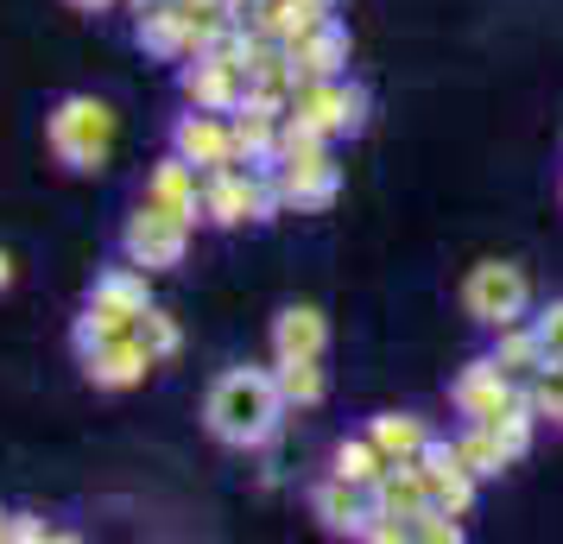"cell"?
Returning a JSON list of instances; mask_svg holds the SVG:
<instances>
[{
    "label": "cell",
    "instance_id": "1",
    "mask_svg": "<svg viewBox=\"0 0 563 544\" xmlns=\"http://www.w3.org/2000/svg\"><path fill=\"white\" fill-rule=\"evenodd\" d=\"M285 392L273 380V367H229L203 399V431L229 449H266L285 424Z\"/></svg>",
    "mask_w": 563,
    "mask_h": 544
},
{
    "label": "cell",
    "instance_id": "2",
    "mask_svg": "<svg viewBox=\"0 0 563 544\" xmlns=\"http://www.w3.org/2000/svg\"><path fill=\"white\" fill-rule=\"evenodd\" d=\"M279 178L273 165H222V171H203V222L216 229H241V222H273L279 215Z\"/></svg>",
    "mask_w": 563,
    "mask_h": 544
},
{
    "label": "cell",
    "instance_id": "3",
    "mask_svg": "<svg viewBox=\"0 0 563 544\" xmlns=\"http://www.w3.org/2000/svg\"><path fill=\"white\" fill-rule=\"evenodd\" d=\"M45 140H52L64 171H102L108 153H114V108L96 102V96H70V102L52 108Z\"/></svg>",
    "mask_w": 563,
    "mask_h": 544
},
{
    "label": "cell",
    "instance_id": "4",
    "mask_svg": "<svg viewBox=\"0 0 563 544\" xmlns=\"http://www.w3.org/2000/svg\"><path fill=\"white\" fill-rule=\"evenodd\" d=\"M285 121L291 127L317 133V140H342V133L367 127V89L349 77H305L285 102Z\"/></svg>",
    "mask_w": 563,
    "mask_h": 544
},
{
    "label": "cell",
    "instance_id": "5",
    "mask_svg": "<svg viewBox=\"0 0 563 544\" xmlns=\"http://www.w3.org/2000/svg\"><path fill=\"white\" fill-rule=\"evenodd\" d=\"M462 317H475L482 330L532 317V279H526V266H512V259L468 266V279H462Z\"/></svg>",
    "mask_w": 563,
    "mask_h": 544
},
{
    "label": "cell",
    "instance_id": "6",
    "mask_svg": "<svg viewBox=\"0 0 563 544\" xmlns=\"http://www.w3.org/2000/svg\"><path fill=\"white\" fill-rule=\"evenodd\" d=\"M190 229H197V222H184L172 209L140 203L128 215V229H121V254H128L140 273H172V266H184V254H190Z\"/></svg>",
    "mask_w": 563,
    "mask_h": 544
},
{
    "label": "cell",
    "instance_id": "7",
    "mask_svg": "<svg viewBox=\"0 0 563 544\" xmlns=\"http://www.w3.org/2000/svg\"><path fill=\"white\" fill-rule=\"evenodd\" d=\"M512 399H526V387H519V380H512V374L494 362V355H475V362H468L456 380H450V406H456V418H468V424L500 418Z\"/></svg>",
    "mask_w": 563,
    "mask_h": 544
},
{
    "label": "cell",
    "instance_id": "8",
    "mask_svg": "<svg viewBox=\"0 0 563 544\" xmlns=\"http://www.w3.org/2000/svg\"><path fill=\"white\" fill-rule=\"evenodd\" d=\"M184 102L190 108H209V114H234L241 96H247V64L241 57H222V52H197L184 64Z\"/></svg>",
    "mask_w": 563,
    "mask_h": 544
},
{
    "label": "cell",
    "instance_id": "9",
    "mask_svg": "<svg viewBox=\"0 0 563 544\" xmlns=\"http://www.w3.org/2000/svg\"><path fill=\"white\" fill-rule=\"evenodd\" d=\"M418 475H424V500H431V507H443V513H456V519L475 513V488H482V481L462 468V456H456V443H450V437L424 443Z\"/></svg>",
    "mask_w": 563,
    "mask_h": 544
},
{
    "label": "cell",
    "instance_id": "10",
    "mask_svg": "<svg viewBox=\"0 0 563 544\" xmlns=\"http://www.w3.org/2000/svg\"><path fill=\"white\" fill-rule=\"evenodd\" d=\"M172 153L190 158L197 171H222V165H241V146H234V121H229V114H209V108H190L178 127H172Z\"/></svg>",
    "mask_w": 563,
    "mask_h": 544
},
{
    "label": "cell",
    "instance_id": "11",
    "mask_svg": "<svg viewBox=\"0 0 563 544\" xmlns=\"http://www.w3.org/2000/svg\"><path fill=\"white\" fill-rule=\"evenodd\" d=\"M133 38H140V52H146V57L184 64V57L197 52V13H190L184 0H153V7H140Z\"/></svg>",
    "mask_w": 563,
    "mask_h": 544
},
{
    "label": "cell",
    "instance_id": "12",
    "mask_svg": "<svg viewBox=\"0 0 563 544\" xmlns=\"http://www.w3.org/2000/svg\"><path fill=\"white\" fill-rule=\"evenodd\" d=\"M153 355H146V342L133 336H114V342H102V348H89V355H82V374H89V380H96V387L102 392H128V387H140V380H146V374H153Z\"/></svg>",
    "mask_w": 563,
    "mask_h": 544
},
{
    "label": "cell",
    "instance_id": "13",
    "mask_svg": "<svg viewBox=\"0 0 563 544\" xmlns=\"http://www.w3.org/2000/svg\"><path fill=\"white\" fill-rule=\"evenodd\" d=\"M310 513H317V525L335 532V539H361V519L374 513V488H355V481L330 475V481L310 488Z\"/></svg>",
    "mask_w": 563,
    "mask_h": 544
},
{
    "label": "cell",
    "instance_id": "14",
    "mask_svg": "<svg viewBox=\"0 0 563 544\" xmlns=\"http://www.w3.org/2000/svg\"><path fill=\"white\" fill-rule=\"evenodd\" d=\"M146 203L172 209V215H184V222H203V171L190 165V158H165V165H153V178H146Z\"/></svg>",
    "mask_w": 563,
    "mask_h": 544
},
{
    "label": "cell",
    "instance_id": "15",
    "mask_svg": "<svg viewBox=\"0 0 563 544\" xmlns=\"http://www.w3.org/2000/svg\"><path fill=\"white\" fill-rule=\"evenodd\" d=\"M285 52L298 64V77H342V70H349V26L330 13L323 26H310L305 38H291Z\"/></svg>",
    "mask_w": 563,
    "mask_h": 544
},
{
    "label": "cell",
    "instance_id": "16",
    "mask_svg": "<svg viewBox=\"0 0 563 544\" xmlns=\"http://www.w3.org/2000/svg\"><path fill=\"white\" fill-rule=\"evenodd\" d=\"M323 348H330V317L317 311V304H285L273 317V355H310V362H323Z\"/></svg>",
    "mask_w": 563,
    "mask_h": 544
},
{
    "label": "cell",
    "instance_id": "17",
    "mask_svg": "<svg viewBox=\"0 0 563 544\" xmlns=\"http://www.w3.org/2000/svg\"><path fill=\"white\" fill-rule=\"evenodd\" d=\"M89 304L133 330V323H140V311L153 304V298H146V273H140L133 259H128V266H114V273H102V279H96V291H89Z\"/></svg>",
    "mask_w": 563,
    "mask_h": 544
},
{
    "label": "cell",
    "instance_id": "18",
    "mask_svg": "<svg viewBox=\"0 0 563 544\" xmlns=\"http://www.w3.org/2000/svg\"><path fill=\"white\" fill-rule=\"evenodd\" d=\"M487 355H494V362L507 367V374L519 380V387H526V380H532L538 367L551 362V355H544V342H538V330H532V317H519V323H500V330H494V348H487Z\"/></svg>",
    "mask_w": 563,
    "mask_h": 544
},
{
    "label": "cell",
    "instance_id": "19",
    "mask_svg": "<svg viewBox=\"0 0 563 544\" xmlns=\"http://www.w3.org/2000/svg\"><path fill=\"white\" fill-rule=\"evenodd\" d=\"M367 437L380 443L386 463H418V456H424V443H431L437 431L418 412H380L374 424H367Z\"/></svg>",
    "mask_w": 563,
    "mask_h": 544
},
{
    "label": "cell",
    "instance_id": "20",
    "mask_svg": "<svg viewBox=\"0 0 563 544\" xmlns=\"http://www.w3.org/2000/svg\"><path fill=\"white\" fill-rule=\"evenodd\" d=\"M450 443H456L462 468H468L475 481H494V475H507V468H512L507 443L494 437V424H468V418H462V431H456Z\"/></svg>",
    "mask_w": 563,
    "mask_h": 544
},
{
    "label": "cell",
    "instance_id": "21",
    "mask_svg": "<svg viewBox=\"0 0 563 544\" xmlns=\"http://www.w3.org/2000/svg\"><path fill=\"white\" fill-rule=\"evenodd\" d=\"M374 507L380 513H393V519H418L431 500H424V475H418V463H393L374 481Z\"/></svg>",
    "mask_w": 563,
    "mask_h": 544
},
{
    "label": "cell",
    "instance_id": "22",
    "mask_svg": "<svg viewBox=\"0 0 563 544\" xmlns=\"http://www.w3.org/2000/svg\"><path fill=\"white\" fill-rule=\"evenodd\" d=\"M273 380H279L285 406H323V392H330L323 367L310 362V355H273Z\"/></svg>",
    "mask_w": 563,
    "mask_h": 544
},
{
    "label": "cell",
    "instance_id": "23",
    "mask_svg": "<svg viewBox=\"0 0 563 544\" xmlns=\"http://www.w3.org/2000/svg\"><path fill=\"white\" fill-rule=\"evenodd\" d=\"M386 468H393V463L380 456V443H374V437H342V443H335V456H330V475L355 481V488H374Z\"/></svg>",
    "mask_w": 563,
    "mask_h": 544
},
{
    "label": "cell",
    "instance_id": "24",
    "mask_svg": "<svg viewBox=\"0 0 563 544\" xmlns=\"http://www.w3.org/2000/svg\"><path fill=\"white\" fill-rule=\"evenodd\" d=\"M487 424H494V437L507 443V456H512V463H526V456H532V437H538V412H532V406H526V399H512L507 412H500V418H487Z\"/></svg>",
    "mask_w": 563,
    "mask_h": 544
},
{
    "label": "cell",
    "instance_id": "25",
    "mask_svg": "<svg viewBox=\"0 0 563 544\" xmlns=\"http://www.w3.org/2000/svg\"><path fill=\"white\" fill-rule=\"evenodd\" d=\"M133 336L146 342V355H153V362H172V355L184 348L178 317H165L158 304H146V311H140V323H133Z\"/></svg>",
    "mask_w": 563,
    "mask_h": 544
},
{
    "label": "cell",
    "instance_id": "26",
    "mask_svg": "<svg viewBox=\"0 0 563 544\" xmlns=\"http://www.w3.org/2000/svg\"><path fill=\"white\" fill-rule=\"evenodd\" d=\"M526 406L538 412V424H544V418L563 424V362H544L532 380H526Z\"/></svg>",
    "mask_w": 563,
    "mask_h": 544
},
{
    "label": "cell",
    "instance_id": "27",
    "mask_svg": "<svg viewBox=\"0 0 563 544\" xmlns=\"http://www.w3.org/2000/svg\"><path fill=\"white\" fill-rule=\"evenodd\" d=\"M411 544H462V519L443 513V507H424L411 519Z\"/></svg>",
    "mask_w": 563,
    "mask_h": 544
},
{
    "label": "cell",
    "instance_id": "28",
    "mask_svg": "<svg viewBox=\"0 0 563 544\" xmlns=\"http://www.w3.org/2000/svg\"><path fill=\"white\" fill-rule=\"evenodd\" d=\"M532 330H538V342H544V355L563 362V298H551V304L532 317Z\"/></svg>",
    "mask_w": 563,
    "mask_h": 544
},
{
    "label": "cell",
    "instance_id": "29",
    "mask_svg": "<svg viewBox=\"0 0 563 544\" xmlns=\"http://www.w3.org/2000/svg\"><path fill=\"white\" fill-rule=\"evenodd\" d=\"M7 539H20V544H32V539H45V519H13V525H7Z\"/></svg>",
    "mask_w": 563,
    "mask_h": 544
},
{
    "label": "cell",
    "instance_id": "30",
    "mask_svg": "<svg viewBox=\"0 0 563 544\" xmlns=\"http://www.w3.org/2000/svg\"><path fill=\"white\" fill-rule=\"evenodd\" d=\"M64 7H77V13H102L108 0H64Z\"/></svg>",
    "mask_w": 563,
    "mask_h": 544
},
{
    "label": "cell",
    "instance_id": "31",
    "mask_svg": "<svg viewBox=\"0 0 563 544\" xmlns=\"http://www.w3.org/2000/svg\"><path fill=\"white\" fill-rule=\"evenodd\" d=\"M7 279H13V259L0 254V291H7Z\"/></svg>",
    "mask_w": 563,
    "mask_h": 544
},
{
    "label": "cell",
    "instance_id": "32",
    "mask_svg": "<svg viewBox=\"0 0 563 544\" xmlns=\"http://www.w3.org/2000/svg\"><path fill=\"white\" fill-rule=\"evenodd\" d=\"M184 7H190V13H203V7H222V0H184Z\"/></svg>",
    "mask_w": 563,
    "mask_h": 544
},
{
    "label": "cell",
    "instance_id": "33",
    "mask_svg": "<svg viewBox=\"0 0 563 544\" xmlns=\"http://www.w3.org/2000/svg\"><path fill=\"white\" fill-rule=\"evenodd\" d=\"M0 539H7V513H0Z\"/></svg>",
    "mask_w": 563,
    "mask_h": 544
},
{
    "label": "cell",
    "instance_id": "34",
    "mask_svg": "<svg viewBox=\"0 0 563 544\" xmlns=\"http://www.w3.org/2000/svg\"><path fill=\"white\" fill-rule=\"evenodd\" d=\"M133 7H153V0H133Z\"/></svg>",
    "mask_w": 563,
    "mask_h": 544
},
{
    "label": "cell",
    "instance_id": "35",
    "mask_svg": "<svg viewBox=\"0 0 563 544\" xmlns=\"http://www.w3.org/2000/svg\"><path fill=\"white\" fill-rule=\"evenodd\" d=\"M558 197H563V184H558Z\"/></svg>",
    "mask_w": 563,
    "mask_h": 544
}]
</instances>
